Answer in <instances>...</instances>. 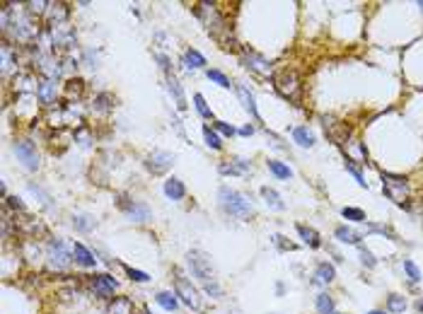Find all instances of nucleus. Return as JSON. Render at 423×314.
<instances>
[{"mask_svg": "<svg viewBox=\"0 0 423 314\" xmlns=\"http://www.w3.org/2000/svg\"><path fill=\"white\" fill-rule=\"evenodd\" d=\"M194 12L203 19V24H206V29H208V34H211L213 39L220 44V49H225V51H242L239 46H237V41H235V37H232V29H230V24L225 22V17L215 10V5H208V2H201V5H196L194 7Z\"/></svg>", "mask_w": 423, "mask_h": 314, "instance_id": "1", "label": "nucleus"}, {"mask_svg": "<svg viewBox=\"0 0 423 314\" xmlns=\"http://www.w3.org/2000/svg\"><path fill=\"white\" fill-rule=\"evenodd\" d=\"M189 266H191L194 276L201 280V285H203V290H206L208 295H213V297H220V295H222V288H220L218 280H215V273H213L208 254H203V251H199V249L189 251Z\"/></svg>", "mask_w": 423, "mask_h": 314, "instance_id": "2", "label": "nucleus"}, {"mask_svg": "<svg viewBox=\"0 0 423 314\" xmlns=\"http://www.w3.org/2000/svg\"><path fill=\"white\" fill-rule=\"evenodd\" d=\"M218 198H220V208L227 215L242 218V220L254 218V208H252V203H249V198L244 193H239V191H235V188H230V186H220Z\"/></svg>", "mask_w": 423, "mask_h": 314, "instance_id": "3", "label": "nucleus"}, {"mask_svg": "<svg viewBox=\"0 0 423 314\" xmlns=\"http://www.w3.org/2000/svg\"><path fill=\"white\" fill-rule=\"evenodd\" d=\"M274 85L276 90L281 92L285 99L290 102H300V92H302V85H300V77L295 70H281L274 75Z\"/></svg>", "mask_w": 423, "mask_h": 314, "instance_id": "4", "label": "nucleus"}, {"mask_svg": "<svg viewBox=\"0 0 423 314\" xmlns=\"http://www.w3.org/2000/svg\"><path fill=\"white\" fill-rule=\"evenodd\" d=\"M382 191H385V193H387V198H389V201H394L397 205H406L409 184H406V179H404V177L382 172Z\"/></svg>", "mask_w": 423, "mask_h": 314, "instance_id": "5", "label": "nucleus"}, {"mask_svg": "<svg viewBox=\"0 0 423 314\" xmlns=\"http://www.w3.org/2000/svg\"><path fill=\"white\" fill-rule=\"evenodd\" d=\"M174 290H177V297H182L184 305H189V307L196 310V312H203L201 293L191 285V280H186L184 276H177V278H174Z\"/></svg>", "mask_w": 423, "mask_h": 314, "instance_id": "6", "label": "nucleus"}, {"mask_svg": "<svg viewBox=\"0 0 423 314\" xmlns=\"http://www.w3.org/2000/svg\"><path fill=\"white\" fill-rule=\"evenodd\" d=\"M116 205H119L131 220H136V222H147V220H152V210H150L145 203L133 201V198H129V196H124V193L119 196Z\"/></svg>", "mask_w": 423, "mask_h": 314, "instance_id": "7", "label": "nucleus"}, {"mask_svg": "<svg viewBox=\"0 0 423 314\" xmlns=\"http://www.w3.org/2000/svg\"><path fill=\"white\" fill-rule=\"evenodd\" d=\"M143 165H145V169H147L150 174H165V172L172 169L174 155H169V152H165V150H152L150 155H145Z\"/></svg>", "mask_w": 423, "mask_h": 314, "instance_id": "8", "label": "nucleus"}, {"mask_svg": "<svg viewBox=\"0 0 423 314\" xmlns=\"http://www.w3.org/2000/svg\"><path fill=\"white\" fill-rule=\"evenodd\" d=\"M15 155L19 157V162H22L29 172H37V169H39V152H37L34 143H29V140H17V143H15Z\"/></svg>", "mask_w": 423, "mask_h": 314, "instance_id": "9", "label": "nucleus"}, {"mask_svg": "<svg viewBox=\"0 0 423 314\" xmlns=\"http://www.w3.org/2000/svg\"><path fill=\"white\" fill-rule=\"evenodd\" d=\"M242 63H244V68H249L252 73H257L259 77H269L271 75L269 61L264 56H259L257 51H252V49H242Z\"/></svg>", "mask_w": 423, "mask_h": 314, "instance_id": "10", "label": "nucleus"}, {"mask_svg": "<svg viewBox=\"0 0 423 314\" xmlns=\"http://www.w3.org/2000/svg\"><path fill=\"white\" fill-rule=\"evenodd\" d=\"M49 247H51V268L63 271V268H68V266H71L73 251H68V247H66L61 240H51V242H49Z\"/></svg>", "mask_w": 423, "mask_h": 314, "instance_id": "11", "label": "nucleus"}, {"mask_svg": "<svg viewBox=\"0 0 423 314\" xmlns=\"http://www.w3.org/2000/svg\"><path fill=\"white\" fill-rule=\"evenodd\" d=\"M15 232L22 235V237H37V235H46V227L34 218H27V215L17 218L15 215Z\"/></svg>", "mask_w": 423, "mask_h": 314, "instance_id": "12", "label": "nucleus"}, {"mask_svg": "<svg viewBox=\"0 0 423 314\" xmlns=\"http://www.w3.org/2000/svg\"><path fill=\"white\" fill-rule=\"evenodd\" d=\"M90 288L97 293V295H102V297H109L114 290H116V280L111 278V276H92L90 278Z\"/></svg>", "mask_w": 423, "mask_h": 314, "instance_id": "13", "label": "nucleus"}, {"mask_svg": "<svg viewBox=\"0 0 423 314\" xmlns=\"http://www.w3.org/2000/svg\"><path fill=\"white\" fill-rule=\"evenodd\" d=\"M68 5L66 2H51L49 5V12H46V19H49V27H58V24H66L68 22Z\"/></svg>", "mask_w": 423, "mask_h": 314, "instance_id": "14", "label": "nucleus"}, {"mask_svg": "<svg viewBox=\"0 0 423 314\" xmlns=\"http://www.w3.org/2000/svg\"><path fill=\"white\" fill-rule=\"evenodd\" d=\"M167 90H169V94L174 97L177 109H179V111H186V109H189V104H186L184 90H182V85H179V80H177V75H174V73H169V75H167Z\"/></svg>", "mask_w": 423, "mask_h": 314, "instance_id": "15", "label": "nucleus"}, {"mask_svg": "<svg viewBox=\"0 0 423 314\" xmlns=\"http://www.w3.org/2000/svg\"><path fill=\"white\" fill-rule=\"evenodd\" d=\"M37 94H39V99H41L44 104H54V102H56V82L44 77V80L37 85Z\"/></svg>", "mask_w": 423, "mask_h": 314, "instance_id": "16", "label": "nucleus"}, {"mask_svg": "<svg viewBox=\"0 0 423 314\" xmlns=\"http://www.w3.org/2000/svg\"><path fill=\"white\" fill-rule=\"evenodd\" d=\"M73 256H75V261L80 263V266H85V268H92V266H97V259H94V254L90 249H85L82 244H73Z\"/></svg>", "mask_w": 423, "mask_h": 314, "instance_id": "17", "label": "nucleus"}, {"mask_svg": "<svg viewBox=\"0 0 423 314\" xmlns=\"http://www.w3.org/2000/svg\"><path fill=\"white\" fill-rule=\"evenodd\" d=\"M220 174H247L249 172V162L247 160H232V162H220Z\"/></svg>", "mask_w": 423, "mask_h": 314, "instance_id": "18", "label": "nucleus"}, {"mask_svg": "<svg viewBox=\"0 0 423 314\" xmlns=\"http://www.w3.org/2000/svg\"><path fill=\"white\" fill-rule=\"evenodd\" d=\"M165 193H167L172 201H182V198L186 196V186H184L179 179H174V177H172V179H167V182H165Z\"/></svg>", "mask_w": 423, "mask_h": 314, "instance_id": "19", "label": "nucleus"}, {"mask_svg": "<svg viewBox=\"0 0 423 314\" xmlns=\"http://www.w3.org/2000/svg\"><path fill=\"white\" fill-rule=\"evenodd\" d=\"M293 138H295V143L302 145V148H312V145H314V133H312L307 126L293 128Z\"/></svg>", "mask_w": 423, "mask_h": 314, "instance_id": "20", "label": "nucleus"}, {"mask_svg": "<svg viewBox=\"0 0 423 314\" xmlns=\"http://www.w3.org/2000/svg\"><path fill=\"white\" fill-rule=\"evenodd\" d=\"M297 232H300V237L305 240L307 247H312V249H319L322 247V237L317 235V230H312L307 225H297Z\"/></svg>", "mask_w": 423, "mask_h": 314, "instance_id": "21", "label": "nucleus"}, {"mask_svg": "<svg viewBox=\"0 0 423 314\" xmlns=\"http://www.w3.org/2000/svg\"><path fill=\"white\" fill-rule=\"evenodd\" d=\"M94 218L92 215H85V213H77V215H73V227L77 230V232H92L94 230Z\"/></svg>", "mask_w": 423, "mask_h": 314, "instance_id": "22", "label": "nucleus"}, {"mask_svg": "<svg viewBox=\"0 0 423 314\" xmlns=\"http://www.w3.org/2000/svg\"><path fill=\"white\" fill-rule=\"evenodd\" d=\"M109 314H133V302L129 297H114L109 302Z\"/></svg>", "mask_w": 423, "mask_h": 314, "instance_id": "23", "label": "nucleus"}, {"mask_svg": "<svg viewBox=\"0 0 423 314\" xmlns=\"http://www.w3.org/2000/svg\"><path fill=\"white\" fill-rule=\"evenodd\" d=\"M235 90H237V97L242 99V104H244V109H247V111H249V114H252L254 119H259V111H257V104H254V97H252V94L247 92V87H242V85H237Z\"/></svg>", "mask_w": 423, "mask_h": 314, "instance_id": "24", "label": "nucleus"}, {"mask_svg": "<svg viewBox=\"0 0 423 314\" xmlns=\"http://www.w3.org/2000/svg\"><path fill=\"white\" fill-rule=\"evenodd\" d=\"M336 240L344 242V244H355V247H360V235L353 232L351 227H336Z\"/></svg>", "mask_w": 423, "mask_h": 314, "instance_id": "25", "label": "nucleus"}, {"mask_svg": "<svg viewBox=\"0 0 423 314\" xmlns=\"http://www.w3.org/2000/svg\"><path fill=\"white\" fill-rule=\"evenodd\" d=\"M269 172L276 177V179H290L293 177V169L288 165H283L278 160H269Z\"/></svg>", "mask_w": 423, "mask_h": 314, "instance_id": "26", "label": "nucleus"}, {"mask_svg": "<svg viewBox=\"0 0 423 314\" xmlns=\"http://www.w3.org/2000/svg\"><path fill=\"white\" fill-rule=\"evenodd\" d=\"M111 107H114V97H111L109 92H102V94H97V97H94V111L107 114Z\"/></svg>", "mask_w": 423, "mask_h": 314, "instance_id": "27", "label": "nucleus"}, {"mask_svg": "<svg viewBox=\"0 0 423 314\" xmlns=\"http://www.w3.org/2000/svg\"><path fill=\"white\" fill-rule=\"evenodd\" d=\"M336 278V271L331 263H319L317 266V280L314 283H331Z\"/></svg>", "mask_w": 423, "mask_h": 314, "instance_id": "28", "label": "nucleus"}, {"mask_svg": "<svg viewBox=\"0 0 423 314\" xmlns=\"http://www.w3.org/2000/svg\"><path fill=\"white\" fill-rule=\"evenodd\" d=\"M261 196H264V201H266L271 208H276V210H283V208H285V205H283V201H281V196H278L274 188L264 186V188H261Z\"/></svg>", "mask_w": 423, "mask_h": 314, "instance_id": "29", "label": "nucleus"}, {"mask_svg": "<svg viewBox=\"0 0 423 314\" xmlns=\"http://www.w3.org/2000/svg\"><path fill=\"white\" fill-rule=\"evenodd\" d=\"M155 300H157V302H160L165 310H169V312H172V310H177V305H179V302H177V295H172V293H167V290L157 293V295H155Z\"/></svg>", "mask_w": 423, "mask_h": 314, "instance_id": "30", "label": "nucleus"}, {"mask_svg": "<svg viewBox=\"0 0 423 314\" xmlns=\"http://www.w3.org/2000/svg\"><path fill=\"white\" fill-rule=\"evenodd\" d=\"M317 310H319V314H334V300H331V295H327V293L317 295Z\"/></svg>", "mask_w": 423, "mask_h": 314, "instance_id": "31", "label": "nucleus"}, {"mask_svg": "<svg viewBox=\"0 0 423 314\" xmlns=\"http://www.w3.org/2000/svg\"><path fill=\"white\" fill-rule=\"evenodd\" d=\"M203 138H206V145H208L211 150H222V143H220L218 133L213 130L211 126H203Z\"/></svg>", "mask_w": 423, "mask_h": 314, "instance_id": "32", "label": "nucleus"}, {"mask_svg": "<svg viewBox=\"0 0 423 314\" xmlns=\"http://www.w3.org/2000/svg\"><path fill=\"white\" fill-rule=\"evenodd\" d=\"M387 310L394 314H402L404 310H406V300L402 297V295H389V300H387Z\"/></svg>", "mask_w": 423, "mask_h": 314, "instance_id": "33", "label": "nucleus"}, {"mask_svg": "<svg viewBox=\"0 0 423 314\" xmlns=\"http://www.w3.org/2000/svg\"><path fill=\"white\" fill-rule=\"evenodd\" d=\"M184 61H186V65H189V68H203V65H206V58H203L199 51H194V49H189V51H186Z\"/></svg>", "mask_w": 423, "mask_h": 314, "instance_id": "34", "label": "nucleus"}, {"mask_svg": "<svg viewBox=\"0 0 423 314\" xmlns=\"http://www.w3.org/2000/svg\"><path fill=\"white\" fill-rule=\"evenodd\" d=\"M194 104H196V111H199L203 119H213V111H211V107L206 104L203 94H194Z\"/></svg>", "mask_w": 423, "mask_h": 314, "instance_id": "35", "label": "nucleus"}, {"mask_svg": "<svg viewBox=\"0 0 423 314\" xmlns=\"http://www.w3.org/2000/svg\"><path fill=\"white\" fill-rule=\"evenodd\" d=\"M82 87H85V82H82V80H77V77H75V80H71V82L66 85V97H68V99H73V97H80V94H82Z\"/></svg>", "mask_w": 423, "mask_h": 314, "instance_id": "36", "label": "nucleus"}, {"mask_svg": "<svg viewBox=\"0 0 423 314\" xmlns=\"http://www.w3.org/2000/svg\"><path fill=\"white\" fill-rule=\"evenodd\" d=\"M206 75H208V80H213V82L220 85V87H232V85H230V77H227L225 73H220V70H208Z\"/></svg>", "mask_w": 423, "mask_h": 314, "instance_id": "37", "label": "nucleus"}, {"mask_svg": "<svg viewBox=\"0 0 423 314\" xmlns=\"http://www.w3.org/2000/svg\"><path fill=\"white\" fill-rule=\"evenodd\" d=\"M341 215L346 220H355V222H365V213L360 208H341Z\"/></svg>", "mask_w": 423, "mask_h": 314, "instance_id": "38", "label": "nucleus"}, {"mask_svg": "<svg viewBox=\"0 0 423 314\" xmlns=\"http://www.w3.org/2000/svg\"><path fill=\"white\" fill-rule=\"evenodd\" d=\"M404 271L409 273V278H411V283H421V271H419V266L414 263V261H404Z\"/></svg>", "mask_w": 423, "mask_h": 314, "instance_id": "39", "label": "nucleus"}, {"mask_svg": "<svg viewBox=\"0 0 423 314\" xmlns=\"http://www.w3.org/2000/svg\"><path fill=\"white\" fill-rule=\"evenodd\" d=\"M346 169H349V172H351L353 177H355V182H358V186L368 188V182H365V177L360 174V169L355 167V162H351V160H346Z\"/></svg>", "mask_w": 423, "mask_h": 314, "instance_id": "40", "label": "nucleus"}, {"mask_svg": "<svg viewBox=\"0 0 423 314\" xmlns=\"http://www.w3.org/2000/svg\"><path fill=\"white\" fill-rule=\"evenodd\" d=\"M124 271H126V273H129V278H131V280H136V283H147V280H150V276H147V273L136 271V268H131V266H124Z\"/></svg>", "mask_w": 423, "mask_h": 314, "instance_id": "41", "label": "nucleus"}, {"mask_svg": "<svg viewBox=\"0 0 423 314\" xmlns=\"http://www.w3.org/2000/svg\"><path fill=\"white\" fill-rule=\"evenodd\" d=\"M358 249H360V261H363V266H368V268H375V266H377V259H375L370 251L365 249L363 244H360Z\"/></svg>", "mask_w": 423, "mask_h": 314, "instance_id": "42", "label": "nucleus"}, {"mask_svg": "<svg viewBox=\"0 0 423 314\" xmlns=\"http://www.w3.org/2000/svg\"><path fill=\"white\" fill-rule=\"evenodd\" d=\"M213 126H215V130L222 133V135H235V128H232L230 124H225V121H215Z\"/></svg>", "mask_w": 423, "mask_h": 314, "instance_id": "43", "label": "nucleus"}, {"mask_svg": "<svg viewBox=\"0 0 423 314\" xmlns=\"http://www.w3.org/2000/svg\"><path fill=\"white\" fill-rule=\"evenodd\" d=\"M7 205H10L15 213H24V203H22L17 196H10V198H7Z\"/></svg>", "mask_w": 423, "mask_h": 314, "instance_id": "44", "label": "nucleus"}, {"mask_svg": "<svg viewBox=\"0 0 423 314\" xmlns=\"http://www.w3.org/2000/svg\"><path fill=\"white\" fill-rule=\"evenodd\" d=\"M274 244H276V247H281V249H295V244L285 242V237H281V235H276V237H274Z\"/></svg>", "mask_w": 423, "mask_h": 314, "instance_id": "45", "label": "nucleus"}, {"mask_svg": "<svg viewBox=\"0 0 423 314\" xmlns=\"http://www.w3.org/2000/svg\"><path fill=\"white\" fill-rule=\"evenodd\" d=\"M172 124H174V128H177V133H179L182 138H186V133H184V126H182V121H179L177 116H172Z\"/></svg>", "mask_w": 423, "mask_h": 314, "instance_id": "46", "label": "nucleus"}, {"mask_svg": "<svg viewBox=\"0 0 423 314\" xmlns=\"http://www.w3.org/2000/svg\"><path fill=\"white\" fill-rule=\"evenodd\" d=\"M239 133H242V135H252V133H254V126H244Z\"/></svg>", "mask_w": 423, "mask_h": 314, "instance_id": "47", "label": "nucleus"}, {"mask_svg": "<svg viewBox=\"0 0 423 314\" xmlns=\"http://www.w3.org/2000/svg\"><path fill=\"white\" fill-rule=\"evenodd\" d=\"M416 310H419V312H423V300H419V302H416Z\"/></svg>", "mask_w": 423, "mask_h": 314, "instance_id": "48", "label": "nucleus"}, {"mask_svg": "<svg viewBox=\"0 0 423 314\" xmlns=\"http://www.w3.org/2000/svg\"><path fill=\"white\" fill-rule=\"evenodd\" d=\"M368 314H385V312H380V310H375V312H368Z\"/></svg>", "mask_w": 423, "mask_h": 314, "instance_id": "49", "label": "nucleus"}, {"mask_svg": "<svg viewBox=\"0 0 423 314\" xmlns=\"http://www.w3.org/2000/svg\"><path fill=\"white\" fill-rule=\"evenodd\" d=\"M419 7H421V10H423V0H421V2H419Z\"/></svg>", "mask_w": 423, "mask_h": 314, "instance_id": "50", "label": "nucleus"}, {"mask_svg": "<svg viewBox=\"0 0 423 314\" xmlns=\"http://www.w3.org/2000/svg\"><path fill=\"white\" fill-rule=\"evenodd\" d=\"M145 314H152V312H150V310H145Z\"/></svg>", "mask_w": 423, "mask_h": 314, "instance_id": "51", "label": "nucleus"}, {"mask_svg": "<svg viewBox=\"0 0 423 314\" xmlns=\"http://www.w3.org/2000/svg\"><path fill=\"white\" fill-rule=\"evenodd\" d=\"M334 314H339V312H334Z\"/></svg>", "mask_w": 423, "mask_h": 314, "instance_id": "52", "label": "nucleus"}]
</instances>
